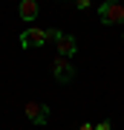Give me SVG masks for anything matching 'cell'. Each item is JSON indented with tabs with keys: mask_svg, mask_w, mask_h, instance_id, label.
<instances>
[{
	"mask_svg": "<svg viewBox=\"0 0 124 130\" xmlns=\"http://www.w3.org/2000/svg\"><path fill=\"white\" fill-rule=\"evenodd\" d=\"M46 41H55V29H38V26H26L20 32V46L23 49H38Z\"/></svg>",
	"mask_w": 124,
	"mask_h": 130,
	"instance_id": "obj_1",
	"label": "cell"
},
{
	"mask_svg": "<svg viewBox=\"0 0 124 130\" xmlns=\"http://www.w3.org/2000/svg\"><path fill=\"white\" fill-rule=\"evenodd\" d=\"M98 20L104 26H124V3H115V0H104L98 6Z\"/></svg>",
	"mask_w": 124,
	"mask_h": 130,
	"instance_id": "obj_2",
	"label": "cell"
},
{
	"mask_svg": "<svg viewBox=\"0 0 124 130\" xmlns=\"http://www.w3.org/2000/svg\"><path fill=\"white\" fill-rule=\"evenodd\" d=\"M23 116L32 121V124H46V121H49V104H43V101H26L23 104Z\"/></svg>",
	"mask_w": 124,
	"mask_h": 130,
	"instance_id": "obj_3",
	"label": "cell"
},
{
	"mask_svg": "<svg viewBox=\"0 0 124 130\" xmlns=\"http://www.w3.org/2000/svg\"><path fill=\"white\" fill-rule=\"evenodd\" d=\"M52 75H55V81H58V84H69V81L75 78V67L69 64V58L58 55L55 61H52Z\"/></svg>",
	"mask_w": 124,
	"mask_h": 130,
	"instance_id": "obj_4",
	"label": "cell"
},
{
	"mask_svg": "<svg viewBox=\"0 0 124 130\" xmlns=\"http://www.w3.org/2000/svg\"><path fill=\"white\" fill-rule=\"evenodd\" d=\"M55 46H58V55H64V58H72L75 52H78V41H75L72 35H66V32H58V29H55Z\"/></svg>",
	"mask_w": 124,
	"mask_h": 130,
	"instance_id": "obj_5",
	"label": "cell"
},
{
	"mask_svg": "<svg viewBox=\"0 0 124 130\" xmlns=\"http://www.w3.org/2000/svg\"><path fill=\"white\" fill-rule=\"evenodd\" d=\"M17 12H20V18H23V20H38V12H41V6H38V0H20Z\"/></svg>",
	"mask_w": 124,
	"mask_h": 130,
	"instance_id": "obj_6",
	"label": "cell"
},
{
	"mask_svg": "<svg viewBox=\"0 0 124 130\" xmlns=\"http://www.w3.org/2000/svg\"><path fill=\"white\" fill-rule=\"evenodd\" d=\"M95 130H113V124H110V119H101V121H98V124H95Z\"/></svg>",
	"mask_w": 124,
	"mask_h": 130,
	"instance_id": "obj_7",
	"label": "cell"
},
{
	"mask_svg": "<svg viewBox=\"0 0 124 130\" xmlns=\"http://www.w3.org/2000/svg\"><path fill=\"white\" fill-rule=\"evenodd\" d=\"M90 3H92V0H75V6H78L81 12H84V9H90Z\"/></svg>",
	"mask_w": 124,
	"mask_h": 130,
	"instance_id": "obj_8",
	"label": "cell"
},
{
	"mask_svg": "<svg viewBox=\"0 0 124 130\" xmlns=\"http://www.w3.org/2000/svg\"><path fill=\"white\" fill-rule=\"evenodd\" d=\"M78 130H95V124H92V121H84V124H81Z\"/></svg>",
	"mask_w": 124,
	"mask_h": 130,
	"instance_id": "obj_9",
	"label": "cell"
}]
</instances>
